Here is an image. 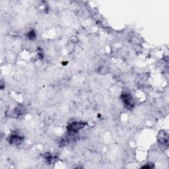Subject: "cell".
Returning a JSON list of instances; mask_svg holds the SVG:
<instances>
[{"label": "cell", "instance_id": "obj_1", "mask_svg": "<svg viewBox=\"0 0 169 169\" xmlns=\"http://www.w3.org/2000/svg\"><path fill=\"white\" fill-rule=\"evenodd\" d=\"M85 125L83 122H75L69 126H68V129L70 132H77L79 129L83 128V127Z\"/></svg>", "mask_w": 169, "mask_h": 169}]
</instances>
